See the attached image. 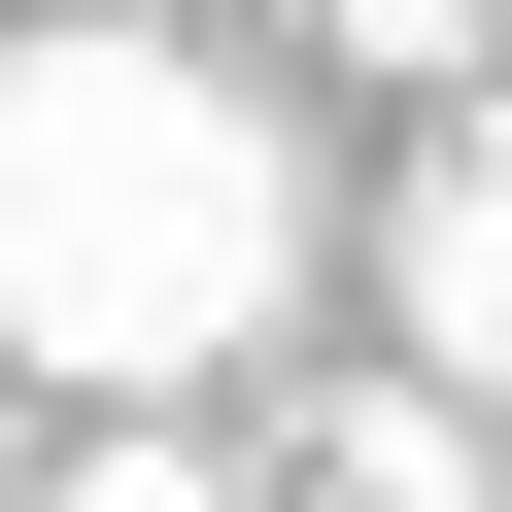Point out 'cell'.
I'll return each mask as SVG.
<instances>
[{
	"label": "cell",
	"mask_w": 512,
	"mask_h": 512,
	"mask_svg": "<svg viewBox=\"0 0 512 512\" xmlns=\"http://www.w3.org/2000/svg\"><path fill=\"white\" fill-rule=\"evenodd\" d=\"M376 342L512 410V103H444V137H410V205H376Z\"/></svg>",
	"instance_id": "7a4b0ae2"
},
{
	"label": "cell",
	"mask_w": 512,
	"mask_h": 512,
	"mask_svg": "<svg viewBox=\"0 0 512 512\" xmlns=\"http://www.w3.org/2000/svg\"><path fill=\"white\" fill-rule=\"evenodd\" d=\"M478 512H512V478H478Z\"/></svg>",
	"instance_id": "8992f818"
},
{
	"label": "cell",
	"mask_w": 512,
	"mask_h": 512,
	"mask_svg": "<svg viewBox=\"0 0 512 512\" xmlns=\"http://www.w3.org/2000/svg\"><path fill=\"white\" fill-rule=\"evenodd\" d=\"M342 69H410V103H512V0H308Z\"/></svg>",
	"instance_id": "5b68a950"
},
{
	"label": "cell",
	"mask_w": 512,
	"mask_h": 512,
	"mask_svg": "<svg viewBox=\"0 0 512 512\" xmlns=\"http://www.w3.org/2000/svg\"><path fill=\"white\" fill-rule=\"evenodd\" d=\"M308 308V137L239 103L205 35H0V376L35 410H205L239 342Z\"/></svg>",
	"instance_id": "6da1fadb"
},
{
	"label": "cell",
	"mask_w": 512,
	"mask_h": 512,
	"mask_svg": "<svg viewBox=\"0 0 512 512\" xmlns=\"http://www.w3.org/2000/svg\"><path fill=\"white\" fill-rule=\"evenodd\" d=\"M35 512H274V478H239L205 410H69V478H35Z\"/></svg>",
	"instance_id": "277c9868"
},
{
	"label": "cell",
	"mask_w": 512,
	"mask_h": 512,
	"mask_svg": "<svg viewBox=\"0 0 512 512\" xmlns=\"http://www.w3.org/2000/svg\"><path fill=\"white\" fill-rule=\"evenodd\" d=\"M478 478H512V410H478V376H342L274 512H478Z\"/></svg>",
	"instance_id": "3957f363"
}]
</instances>
